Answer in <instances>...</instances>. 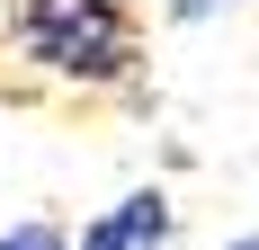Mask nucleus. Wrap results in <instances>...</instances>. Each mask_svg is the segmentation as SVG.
Wrapping results in <instances>:
<instances>
[{
    "label": "nucleus",
    "mask_w": 259,
    "mask_h": 250,
    "mask_svg": "<svg viewBox=\"0 0 259 250\" xmlns=\"http://www.w3.org/2000/svg\"><path fill=\"white\" fill-rule=\"evenodd\" d=\"M9 54L54 90L116 99L143 80V18L134 0H9Z\"/></svg>",
    "instance_id": "1"
},
{
    "label": "nucleus",
    "mask_w": 259,
    "mask_h": 250,
    "mask_svg": "<svg viewBox=\"0 0 259 250\" xmlns=\"http://www.w3.org/2000/svg\"><path fill=\"white\" fill-rule=\"evenodd\" d=\"M170 241H179V205H170V188H134V197H116L99 224L80 232V250H170Z\"/></svg>",
    "instance_id": "2"
},
{
    "label": "nucleus",
    "mask_w": 259,
    "mask_h": 250,
    "mask_svg": "<svg viewBox=\"0 0 259 250\" xmlns=\"http://www.w3.org/2000/svg\"><path fill=\"white\" fill-rule=\"evenodd\" d=\"M0 250H72L54 224H18V232H0Z\"/></svg>",
    "instance_id": "3"
},
{
    "label": "nucleus",
    "mask_w": 259,
    "mask_h": 250,
    "mask_svg": "<svg viewBox=\"0 0 259 250\" xmlns=\"http://www.w3.org/2000/svg\"><path fill=\"white\" fill-rule=\"evenodd\" d=\"M214 9H233V0H170V18H188V27H197V18H214Z\"/></svg>",
    "instance_id": "4"
},
{
    "label": "nucleus",
    "mask_w": 259,
    "mask_h": 250,
    "mask_svg": "<svg viewBox=\"0 0 259 250\" xmlns=\"http://www.w3.org/2000/svg\"><path fill=\"white\" fill-rule=\"evenodd\" d=\"M224 250H259V232H241V241H224Z\"/></svg>",
    "instance_id": "5"
}]
</instances>
